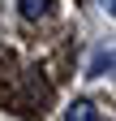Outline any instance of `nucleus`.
Masks as SVG:
<instances>
[{"instance_id": "4", "label": "nucleus", "mask_w": 116, "mask_h": 121, "mask_svg": "<svg viewBox=\"0 0 116 121\" xmlns=\"http://www.w3.org/2000/svg\"><path fill=\"white\" fill-rule=\"evenodd\" d=\"M103 9H108V13H112V0H103Z\"/></svg>"}, {"instance_id": "3", "label": "nucleus", "mask_w": 116, "mask_h": 121, "mask_svg": "<svg viewBox=\"0 0 116 121\" xmlns=\"http://www.w3.org/2000/svg\"><path fill=\"white\" fill-rule=\"evenodd\" d=\"M103 69H112V52H99V56H95V65H90V78H99Z\"/></svg>"}, {"instance_id": "1", "label": "nucleus", "mask_w": 116, "mask_h": 121, "mask_svg": "<svg viewBox=\"0 0 116 121\" xmlns=\"http://www.w3.org/2000/svg\"><path fill=\"white\" fill-rule=\"evenodd\" d=\"M47 9H52V0H17V13L26 22H39V17H47Z\"/></svg>"}, {"instance_id": "2", "label": "nucleus", "mask_w": 116, "mask_h": 121, "mask_svg": "<svg viewBox=\"0 0 116 121\" xmlns=\"http://www.w3.org/2000/svg\"><path fill=\"white\" fill-rule=\"evenodd\" d=\"M65 121H99V108L90 99H73V108L65 112Z\"/></svg>"}]
</instances>
